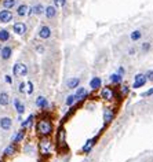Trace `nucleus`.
Returning a JSON list of instances; mask_svg holds the SVG:
<instances>
[{
  "instance_id": "obj_1",
  "label": "nucleus",
  "mask_w": 153,
  "mask_h": 162,
  "mask_svg": "<svg viewBox=\"0 0 153 162\" xmlns=\"http://www.w3.org/2000/svg\"><path fill=\"white\" fill-rule=\"evenodd\" d=\"M35 131L39 135L40 137L44 136H51L52 132H54V124H52L51 118L50 117H42L39 121H36V125H35Z\"/></svg>"
},
{
  "instance_id": "obj_2",
  "label": "nucleus",
  "mask_w": 153,
  "mask_h": 162,
  "mask_svg": "<svg viewBox=\"0 0 153 162\" xmlns=\"http://www.w3.org/2000/svg\"><path fill=\"white\" fill-rule=\"evenodd\" d=\"M37 148H39V152H40V157L43 158H47L52 154L55 148V142L51 139L50 136H44V137H40L39 140V144H37Z\"/></svg>"
},
{
  "instance_id": "obj_3",
  "label": "nucleus",
  "mask_w": 153,
  "mask_h": 162,
  "mask_svg": "<svg viewBox=\"0 0 153 162\" xmlns=\"http://www.w3.org/2000/svg\"><path fill=\"white\" fill-rule=\"evenodd\" d=\"M99 96H101V99H104L106 102H113L114 98H116V91L110 85H105V87H101Z\"/></svg>"
},
{
  "instance_id": "obj_4",
  "label": "nucleus",
  "mask_w": 153,
  "mask_h": 162,
  "mask_svg": "<svg viewBox=\"0 0 153 162\" xmlns=\"http://www.w3.org/2000/svg\"><path fill=\"white\" fill-rule=\"evenodd\" d=\"M28 66L22 62H17L15 65L13 66V76L14 77H25L28 74Z\"/></svg>"
},
{
  "instance_id": "obj_5",
  "label": "nucleus",
  "mask_w": 153,
  "mask_h": 162,
  "mask_svg": "<svg viewBox=\"0 0 153 162\" xmlns=\"http://www.w3.org/2000/svg\"><path fill=\"white\" fill-rule=\"evenodd\" d=\"M55 144L60 147L61 150H66V131L64 129V126H61L57 132V140H55Z\"/></svg>"
},
{
  "instance_id": "obj_6",
  "label": "nucleus",
  "mask_w": 153,
  "mask_h": 162,
  "mask_svg": "<svg viewBox=\"0 0 153 162\" xmlns=\"http://www.w3.org/2000/svg\"><path fill=\"white\" fill-rule=\"evenodd\" d=\"M148 82L145 77V73H137L134 76V82H132V89H139Z\"/></svg>"
},
{
  "instance_id": "obj_7",
  "label": "nucleus",
  "mask_w": 153,
  "mask_h": 162,
  "mask_svg": "<svg viewBox=\"0 0 153 162\" xmlns=\"http://www.w3.org/2000/svg\"><path fill=\"white\" fill-rule=\"evenodd\" d=\"M51 34H52V30H51V28H50L48 25H42L39 29H37V37L42 39V40L50 39Z\"/></svg>"
},
{
  "instance_id": "obj_8",
  "label": "nucleus",
  "mask_w": 153,
  "mask_h": 162,
  "mask_svg": "<svg viewBox=\"0 0 153 162\" xmlns=\"http://www.w3.org/2000/svg\"><path fill=\"white\" fill-rule=\"evenodd\" d=\"M75 96H76V99H77V102H83L90 96V92H88L87 88L79 85V87L76 88V91H75Z\"/></svg>"
},
{
  "instance_id": "obj_9",
  "label": "nucleus",
  "mask_w": 153,
  "mask_h": 162,
  "mask_svg": "<svg viewBox=\"0 0 153 162\" xmlns=\"http://www.w3.org/2000/svg\"><path fill=\"white\" fill-rule=\"evenodd\" d=\"M13 19H14V14L11 10H6V8L0 10V23H10Z\"/></svg>"
},
{
  "instance_id": "obj_10",
  "label": "nucleus",
  "mask_w": 153,
  "mask_h": 162,
  "mask_svg": "<svg viewBox=\"0 0 153 162\" xmlns=\"http://www.w3.org/2000/svg\"><path fill=\"white\" fill-rule=\"evenodd\" d=\"M44 15H46L47 19H55L58 15V8L55 7L54 4L46 6V8H44Z\"/></svg>"
},
{
  "instance_id": "obj_11",
  "label": "nucleus",
  "mask_w": 153,
  "mask_h": 162,
  "mask_svg": "<svg viewBox=\"0 0 153 162\" xmlns=\"http://www.w3.org/2000/svg\"><path fill=\"white\" fill-rule=\"evenodd\" d=\"M13 47L11 45H3L2 49H0V58L2 61H10L11 57H13Z\"/></svg>"
},
{
  "instance_id": "obj_12",
  "label": "nucleus",
  "mask_w": 153,
  "mask_h": 162,
  "mask_svg": "<svg viewBox=\"0 0 153 162\" xmlns=\"http://www.w3.org/2000/svg\"><path fill=\"white\" fill-rule=\"evenodd\" d=\"M28 30V26L23 22H15L13 25V33H15L17 36H23Z\"/></svg>"
},
{
  "instance_id": "obj_13",
  "label": "nucleus",
  "mask_w": 153,
  "mask_h": 162,
  "mask_svg": "<svg viewBox=\"0 0 153 162\" xmlns=\"http://www.w3.org/2000/svg\"><path fill=\"white\" fill-rule=\"evenodd\" d=\"M18 152V147L15 143H10L4 150H3V155L4 157H14Z\"/></svg>"
},
{
  "instance_id": "obj_14",
  "label": "nucleus",
  "mask_w": 153,
  "mask_h": 162,
  "mask_svg": "<svg viewBox=\"0 0 153 162\" xmlns=\"http://www.w3.org/2000/svg\"><path fill=\"white\" fill-rule=\"evenodd\" d=\"M25 136H26V129L21 128L19 131H17L13 135V137H11V143H15V144L21 143L22 140L25 139Z\"/></svg>"
},
{
  "instance_id": "obj_15",
  "label": "nucleus",
  "mask_w": 153,
  "mask_h": 162,
  "mask_svg": "<svg viewBox=\"0 0 153 162\" xmlns=\"http://www.w3.org/2000/svg\"><path fill=\"white\" fill-rule=\"evenodd\" d=\"M11 128H13V120H11L10 117H2V118H0V129L7 132V131H10Z\"/></svg>"
},
{
  "instance_id": "obj_16",
  "label": "nucleus",
  "mask_w": 153,
  "mask_h": 162,
  "mask_svg": "<svg viewBox=\"0 0 153 162\" xmlns=\"http://www.w3.org/2000/svg\"><path fill=\"white\" fill-rule=\"evenodd\" d=\"M35 105H36L37 109H40V110H44V109H48L50 105H48V101H47L46 96L43 95H39L36 98V101H35Z\"/></svg>"
},
{
  "instance_id": "obj_17",
  "label": "nucleus",
  "mask_w": 153,
  "mask_h": 162,
  "mask_svg": "<svg viewBox=\"0 0 153 162\" xmlns=\"http://www.w3.org/2000/svg\"><path fill=\"white\" fill-rule=\"evenodd\" d=\"M13 105H14V109H15V111H17V114H18V116H22V114L25 113L26 107H25V105L21 102V99L14 98L13 99Z\"/></svg>"
},
{
  "instance_id": "obj_18",
  "label": "nucleus",
  "mask_w": 153,
  "mask_h": 162,
  "mask_svg": "<svg viewBox=\"0 0 153 162\" xmlns=\"http://www.w3.org/2000/svg\"><path fill=\"white\" fill-rule=\"evenodd\" d=\"M35 120H36V116H35V114H29L23 121H21V128L31 129L32 126H33V124H35Z\"/></svg>"
},
{
  "instance_id": "obj_19",
  "label": "nucleus",
  "mask_w": 153,
  "mask_h": 162,
  "mask_svg": "<svg viewBox=\"0 0 153 162\" xmlns=\"http://www.w3.org/2000/svg\"><path fill=\"white\" fill-rule=\"evenodd\" d=\"M97 143V136L95 137H91V139H88L86 143H84V146L81 147V152L83 154H90V151L93 150V147H94V144Z\"/></svg>"
},
{
  "instance_id": "obj_20",
  "label": "nucleus",
  "mask_w": 153,
  "mask_h": 162,
  "mask_svg": "<svg viewBox=\"0 0 153 162\" xmlns=\"http://www.w3.org/2000/svg\"><path fill=\"white\" fill-rule=\"evenodd\" d=\"M114 120V111L112 107H105L104 109V121L106 124H110Z\"/></svg>"
},
{
  "instance_id": "obj_21",
  "label": "nucleus",
  "mask_w": 153,
  "mask_h": 162,
  "mask_svg": "<svg viewBox=\"0 0 153 162\" xmlns=\"http://www.w3.org/2000/svg\"><path fill=\"white\" fill-rule=\"evenodd\" d=\"M102 87V80L101 77H93L90 80V89L91 91H98Z\"/></svg>"
},
{
  "instance_id": "obj_22",
  "label": "nucleus",
  "mask_w": 153,
  "mask_h": 162,
  "mask_svg": "<svg viewBox=\"0 0 153 162\" xmlns=\"http://www.w3.org/2000/svg\"><path fill=\"white\" fill-rule=\"evenodd\" d=\"M11 99H10V95H8L6 91H0V106L2 107H7L10 105Z\"/></svg>"
},
{
  "instance_id": "obj_23",
  "label": "nucleus",
  "mask_w": 153,
  "mask_h": 162,
  "mask_svg": "<svg viewBox=\"0 0 153 162\" xmlns=\"http://www.w3.org/2000/svg\"><path fill=\"white\" fill-rule=\"evenodd\" d=\"M123 78H124V76L119 74V73L116 72V73H112V74H110L109 81H110L112 85H120L123 82Z\"/></svg>"
},
{
  "instance_id": "obj_24",
  "label": "nucleus",
  "mask_w": 153,
  "mask_h": 162,
  "mask_svg": "<svg viewBox=\"0 0 153 162\" xmlns=\"http://www.w3.org/2000/svg\"><path fill=\"white\" fill-rule=\"evenodd\" d=\"M28 10H29V6L28 4H19L18 7H17V10H15V14H17V17H28Z\"/></svg>"
},
{
  "instance_id": "obj_25",
  "label": "nucleus",
  "mask_w": 153,
  "mask_h": 162,
  "mask_svg": "<svg viewBox=\"0 0 153 162\" xmlns=\"http://www.w3.org/2000/svg\"><path fill=\"white\" fill-rule=\"evenodd\" d=\"M44 8H46V6H43L42 3H36L35 6H32V11H33V15H36V17L44 15Z\"/></svg>"
},
{
  "instance_id": "obj_26",
  "label": "nucleus",
  "mask_w": 153,
  "mask_h": 162,
  "mask_svg": "<svg viewBox=\"0 0 153 162\" xmlns=\"http://www.w3.org/2000/svg\"><path fill=\"white\" fill-rule=\"evenodd\" d=\"M79 85H80V78L79 77H70L66 81V88H69V89H76Z\"/></svg>"
},
{
  "instance_id": "obj_27",
  "label": "nucleus",
  "mask_w": 153,
  "mask_h": 162,
  "mask_svg": "<svg viewBox=\"0 0 153 162\" xmlns=\"http://www.w3.org/2000/svg\"><path fill=\"white\" fill-rule=\"evenodd\" d=\"M11 40V33L8 29H0V43H7Z\"/></svg>"
},
{
  "instance_id": "obj_28",
  "label": "nucleus",
  "mask_w": 153,
  "mask_h": 162,
  "mask_svg": "<svg viewBox=\"0 0 153 162\" xmlns=\"http://www.w3.org/2000/svg\"><path fill=\"white\" fill-rule=\"evenodd\" d=\"M130 95V87L127 84H120V88H119V96L120 98H126V96Z\"/></svg>"
},
{
  "instance_id": "obj_29",
  "label": "nucleus",
  "mask_w": 153,
  "mask_h": 162,
  "mask_svg": "<svg viewBox=\"0 0 153 162\" xmlns=\"http://www.w3.org/2000/svg\"><path fill=\"white\" fill-rule=\"evenodd\" d=\"M2 6L6 10H13L14 7H17V0H2Z\"/></svg>"
},
{
  "instance_id": "obj_30",
  "label": "nucleus",
  "mask_w": 153,
  "mask_h": 162,
  "mask_svg": "<svg viewBox=\"0 0 153 162\" xmlns=\"http://www.w3.org/2000/svg\"><path fill=\"white\" fill-rule=\"evenodd\" d=\"M141 39H142V32L139 30V29H137V30H132L130 33V40L131 41H139Z\"/></svg>"
},
{
  "instance_id": "obj_31",
  "label": "nucleus",
  "mask_w": 153,
  "mask_h": 162,
  "mask_svg": "<svg viewBox=\"0 0 153 162\" xmlns=\"http://www.w3.org/2000/svg\"><path fill=\"white\" fill-rule=\"evenodd\" d=\"M76 103H77V99H76L75 93L69 95V96L66 98V101H65V105L68 106V107H73V106H76Z\"/></svg>"
},
{
  "instance_id": "obj_32",
  "label": "nucleus",
  "mask_w": 153,
  "mask_h": 162,
  "mask_svg": "<svg viewBox=\"0 0 153 162\" xmlns=\"http://www.w3.org/2000/svg\"><path fill=\"white\" fill-rule=\"evenodd\" d=\"M23 152L25 154H36V148H35V146L32 143H26L25 147H23Z\"/></svg>"
},
{
  "instance_id": "obj_33",
  "label": "nucleus",
  "mask_w": 153,
  "mask_h": 162,
  "mask_svg": "<svg viewBox=\"0 0 153 162\" xmlns=\"http://www.w3.org/2000/svg\"><path fill=\"white\" fill-rule=\"evenodd\" d=\"M151 49H152V44L149 41H143L141 44V52L142 54H148V52H151Z\"/></svg>"
},
{
  "instance_id": "obj_34",
  "label": "nucleus",
  "mask_w": 153,
  "mask_h": 162,
  "mask_svg": "<svg viewBox=\"0 0 153 162\" xmlns=\"http://www.w3.org/2000/svg\"><path fill=\"white\" fill-rule=\"evenodd\" d=\"M33 92H35V85H33V82L28 81V82H26V91H25V93L31 96V95H33Z\"/></svg>"
},
{
  "instance_id": "obj_35",
  "label": "nucleus",
  "mask_w": 153,
  "mask_h": 162,
  "mask_svg": "<svg viewBox=\"0 0 153 162\" xmlns=\"http://www.w3.org/2000/svg\"><path fill=\"white\" fill-rule=\"evenodd\" d=\"M52 4L57 8H64V7H66L68 0H52Z\"/></svg>"
},
{
  "instance_id": "obj_36",
  "label": "nucleus",
  "mask_w": 153,
  "mask_h": 162,
  "mask_svg": "<svg viewBox=\"0 0 153 162\" xmlns=\"http://www.w3.org/2000/svg\"><path fill=\"white\" fill-rule=\"evenodd\" d=\"M141 96H142V98H151V96H153V88H149L148 91L142 92L141 93Z\"/></svg>"
},
{
  "instance_id": "obj_37",
  "label": "nucleus",
  "mask_w": 153,
  "mask_h": 162,
  "mask_svg": "<svg viewBox=\"0 0 153 162\" xmlns=\"http://www.w3.org/2000/svg\"><path fill=\"white\" fill-rule=\"evenodd\" d=\"M25 91H26V82H19L18 84V92L19 93H25Z\"/></svg>"
},
{
  "instance_id": "obj_38",
  "label": "nucleus",
  "mask_w": 153,
  "mask_h": 162,
  "mask_svg": "<svg viewBox=\"0 0 153 162\" xmlns=\"http://www.w3.org/2000/svg\"><path fill=\"white\" fill-rule=\"evenodd\" d=\"M145 77H146V80L148 81H153V69L148 70V72L145 73Z\"/></svg>"
},
{
  "instance_id": "obj_39",
  "label": "nucleus",
  "mask_w": 153,
  "mask_h": 162,
  "mask_svg": "<svg viewBox=\"0 0 153 162\" xmlns=\"http://www.w3.org/2000/svg\"><path fill=\"white\" fill-rule=\"evenodd\" d=\"M35 49H36L37 54H44V45H42V44H37V45L35 47Z\"/></svg>"
},
{
  "instance_id": "obj_40",
  "label": "nucleus",
  "mask_w": 153,
  "mask_h": 162,
  "mask_svg": "<svg viewBox=\"0 0 153 162\" xmlns=\"http://www.w3.org/2000/svg\"><path fill=\"white\" fill-rule=\"evenodd\" d=\"M4 81L7 82V84H13V77H11L10 74H6L4 76Z\"/></svg>"
},
{
  "instance_id": "obj_41",
  "label": "nucleus",
  "mask_w": 153,
  "mask_h": 162,
  "mask_svg": "<svg viewBox=\"0 0 153 162\" xmlns=\"http://www.w3.org/2000/svg\"><path fill=\"white\" fill-rule=\"evenodd\" d=\"M117 73L122 74V76H126V69L123 66H119V67H117Z\"/></svg>"
},
{
  "instance_id": "obj_42",
  "label": "nucleus",
  "mask_w": 153,
  "mask_h": 162,
  "mask_svg": "<svg viewBox=\"0 0 153 162\" xmlns=\"http://www.w3.org/2000/svg\"><path fill=\"white\" fill-rule=\"evenodd\" d=\"M135 52H137V49H135L134 47H131V48L128 49V55H135Z\"/></svg>"
},
{
  "instance_id": "obj_43",
  "label": "nucleus",
  "mask_w": 153,
  "mask_h": 162,
  "mask_svg": "<svg viewBox=\"0 0 153 162\" xmlns=\"http://www.w3.org/2000/svg\"><path fill=\"white\" fill-rule=\"evenodd\" d=\"M2 47H3V45H2V43H0V49H2Z\"/></svg>"
},
{
  "instance_id": "obj_44",
  "label": "nucleus",
  "mask_w": 153,
  "mask_h": 162,
  "mask_svg": "<svg viewBox=\"0 0 153 162\" xmlns=\"http://www.w3.org/2000/svg\"><path fill=\"white\" fill-rule=\"evenodd\" d=\"M39 162H44V161L43 160H39Z\"/></svg>"
},
{
  "instance_id": "obj_45",
  "label": "nucleus",
  "mask_w": 153,
  "mask_h": 162,
  "mask_svg": "<svg viewBox=\"0 0 153 162\" xmlns=\"http://www.w3.org/2000/svg\"><path fill=\"white\" fill-rule=\"evenodd\" d=\"M152 103H153V96H152Z\"/></svg>"
}]
</instances>
